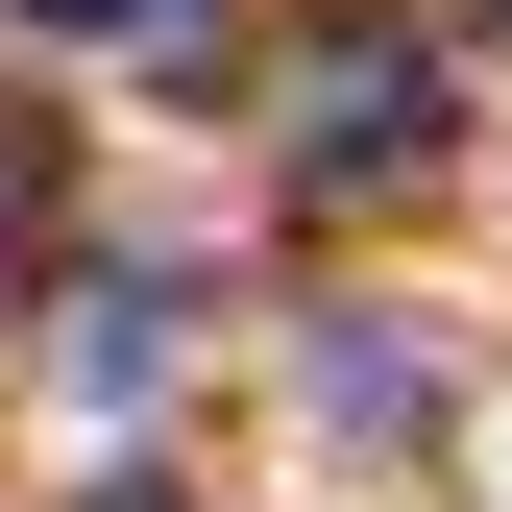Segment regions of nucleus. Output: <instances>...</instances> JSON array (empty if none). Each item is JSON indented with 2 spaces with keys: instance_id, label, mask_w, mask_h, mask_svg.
<instances>
[{
  "instance_id": "obj_4",
  "label": "nucleus",
  "mask_w": 512,
  "mask_h": 512,
  "mask_svg": "<svg viewBox=\"0 0 512 512\" xmlns=\"http://www.w3.org/2000/svg\"><path fill=\"white\" fill-rule=\"evenodd\" d=\"M488 25H512V0H488Z\"/></svg>"
},
{
  "instance_id": "obj_2",
  "label": "nucleus",
  "mask_w": 512,
  "mask_h": 512,
  "mask_svg": "<svg viewBox=\"0 0 512 512\" xmlns=\"http://www.w3.org/2000/svg\"><path fill=\"white\" fill-rule=\"evenodd\" d=\"M0 25H74V49H147V25H196V0H0Z\"/></svg>"
},
{
  "instance_id": "obj_3",
  "label": "nucleus",
  "mask_w": 512,
  "mask_h": 512,
  "mask_svg": "<svg viewBox=\"0 0 512 512\" xmlns=\"http://www.w3.org/2000/svg\"><path fill=\"white\" fill-rule=\"evenodd\" d=\"M98 512H171V488H98Z\"/></svg>"
},
{
  "instance_id": "obj_1",
  "label": "nucleus",
  "mask_w": 512,
  "mask_h": 512,
  "mask_svg": "<svg viewBox=\"0 0 512 512\" xmlns=\"http://www.w3.org/2000/svg\"><path fill=\"white\" fill-rule=\"evenodd\" d=\"M317 171H342V196H366V171H439V98L391 74V49H342V74H317Z\"/></svg>"
}]
</instances>
